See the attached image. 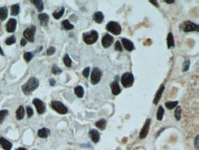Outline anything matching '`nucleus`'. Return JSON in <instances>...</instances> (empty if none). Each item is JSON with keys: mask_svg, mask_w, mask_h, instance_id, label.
<instances>
[{"mask_svg": "<svg viewBox=\"0 0 199 150\" xmlns=\"http://www.w3.org/2000/svg\"><path fill=\"white\" fill-rule=\"evenodd\" d=\"M39 87V80L36 77H30L27 83L22 86V90L26 95H29Z\"/></svg>", "mask_w": 199, "mask_h": 150, "instance_id": "nucleus-1", "label": "nucleus"}, {"mask_svg": "<svg viewBox=\"0 0 199 150\" xmlns=\"http://www.w3.org/2000/svg\"><path fill=\"white\" fill-rule=\"evenodd\" d=\"M83 39L86 44H94L98 39V33L96 31H92L89 32H85L83 35Z\"/></svg>", "mask_w": 199, "mask_h": 150, "instance_id": "nucleus-2", "label": "nucleus"}, {"mask_svg": "<svg viewBox=\"0 0 199 150\" xmlns=\"http://www.w3.org/2000/svg\"><path fill=\"white\" fill-rule=\"evenodd\" d=\"M134 83V77L131 73H125L121 77V84L125 87H130Z\"/></svg>", "mask_w": 199, "mask_h": 150, "instance_id": "nucleus-3", "label": "nucleus"}, {"mask_svg": "<svg viewBox=\"0 0 199 150\" xmlns=\"http://www.w3.org/2000/svg\"><path fill=\"white\" fill-rule=\"evenodd\" d=\"M181 29L184 32H198L199 31V26L194 22L191 21H184L181 25Z\"/></svg>", "mask_w": 199, "mask_h": 150, "instance_id": "nucleus-4", "label": "nucleus"}, {"mask_svg": "<svg viewBox=\"0 0 199 150\" xmlns=\"http://www.w3.org/2000/svg\"><path fill=\"white\" fill-rule=\"evenodd\" d=\"M107 29L109 32L115 35H118L119 33H121V26L118 22H115V21L108 22L107 25Z\"/></svg>", "mask_w": 199, "mask_h": 150, "instance_id": "nucleus-5", "label": "nucleus"}, {"mask_svg": "<svg viewBox=\"0 0 199 150\" xmlns=\"http://www.w3.org/2000/svg\"><path fill=\"white\" fill-rule=\"evenodd\" d=\"M35 32H36V27L35 26H31L30 28H28L25 29L23 35L25 37L26 41H28L30 43L34 42V37H35Z\"/></svg>", "mask_w": 199, "mask_h": 150, "instance_id": "nucleus-6", "label": "nucleus"}, {"mask_svg": "<svg viewBox=\"0 0 199 150\" xmlns=\"http://www.w3.org/2000/svg\"><path fill=\"white\" fill-rule=\"evenodd\" d=\"M101 77H102V71L98 67H94L91 73V83L93 85L97 84L101 80Z\"/></svg>", "mask_w": 199, "mask_h": 150, "instance_id": "nucleus-7", "label": "nucleus"}, {"mask_svg": "<svg viewBox=\"0 0 199 150\" xmlns=\"http://www.w3.org/2000/svg\"><path fill=\"white\" fill-rule=\"evenodd\" d=\"M51 108L55 111H57L58 113H60V114H65V113H67V111H68V110H67V108H66L61 102H60V101H51Z\"/></svg>", "mask_w": 199, "mask_h": 150, "instance_id": "nucleus-8", "label": "nucleus"}, {"mask_svg": "<svg viewBox=\"0 0 199 150\" xmlns=\"http://www.w3.org/2000/svg\"><path fill=\"white\" fill-rule=\"evenodd\" d=\"M151 122V119H147V120H146V123H145V124L143 125V127H142V129H141V133H140V138L143 139V138H145V137L148 135L149 131H150Z\"/></svg>", "mask_w": 199, "mask_h": 150, "instance_id": "nucleus-9", "label": "nucleus"}, {"mask_svg": "<svg viewBox=\"0 0 199 150\" xmlns=\"http://www.w3.org/2000/svg\"><path fill=\"white\" fill-rule=\"evenodd\" d=\"M33 104L35 105L38 113L42 114V113L45 111V110H46L45 104H44V102L41 101V100H39V99H34V100H33Z\"/></svg>", "mask_w": 199, "mask_h": 150, "instance_id": "nucleus-10", "label": "nucleus"}, {"mask_svg": "<svg viewBox=\"0 0 199 150\" xmlns=\"http://www.w3.org/2000/svg\"><path fill=\"white\" fill-rule=\"evenodd\" d=\"M113 42H114V38L109 34H106L102 38V45L105 48H108L113 43Z\"/></svg>", "mask_w": 199, "mask_h": 150, "instance_id": "nucleus-11", "label": "nucleus"}, {"mask_svg": "<svg viewBox=\"0 0 199 150\" xmlns=\"http://www.w3.org/2000/svg\"><path fill=\"white\" fill-rule=\"evenodd\" d=\"M17 27V20L15 19H10L8 22L7 23V32H14Z\"/></svg>", "mask_w": 199, "mask_h": 150, "instance_id": "nucleus-12", "label": "nucleus"}, {"mask_svg": "<svg viewBox=\"0 0 199 150\" xmlns=\"http://www.w3.org/2000/svg\"><path fill=\"white\" fill-rule=\"evenodd\" d=\"M121 42H122V43H123L124 48H125L127 51L130 52V51H133V50H134L135 47H134L133 43H132L131 41H129V40L126 39V38H123V39L121 40Z\"/></svg>", "mask_w": 199, "mask_h": 150, "instance_id": "nucleus-13", "label": "nucleus"}, {"mask_svg": "<svg viewBox=\"0 0 199 150\" xmlns=\"http://www.w3.org/2000/svg\"><path fill=\"white\" fill-rule=\"evenodd\" d=\"M0 145H1L2 148L5 150H10L12 148V144L8 140L5 139L4 137L0 138Z\"/></svg>", "mask_w": 199, "mask_h": 150, "instance_id": "nucleus-14", "label": "nucleus"}, {"mask_svg": "<svg viewBox=\"0 0 199 150\" xmlns=\"http://www.w3.org/2000/svg\"><path fill=\"white\" fill-rule=\"evenodd\" d=\"M89 136L91 138V140L94 142V143H97L99 141V139H100V135H99V133L95 130V129H92L89 131Z\"/></svg>", "mask_w": 199, "mask_h": 150, "instance_id": "nucleus-15", "label": "nucleus"}, {"mask_svg": "<svg viewBox=\"0 0 199 150\" xmlns=\"http://www.w3.org/2000/svg\"><path fill=\"white\" fill-rule=\"evenodd\" d=\"M110 87H111V90H112L113 95L117 96V95H118L121 92V88H120V87H119V85H118V83L117 81L112 82Z\"/></svg>", "mask_w": 199, "mask_h": 150, "instance_id": "nucleus-16", "label": "nucleus"}, {"mask_svg": "<svg viewBox=\"0 0 199 150\" xmlns=\"http://www.w3.org/2000/svg\"><path fill=\"white\" fill-rule=\"evenodd\" d=\"M163 91H164V85H161L160 88L158 89V91H157V93L154 97V101H153L154 104H158V102L160 101V100L161 98V95H162Z\"/></svg>", "mask_w": 199, "mask_h": 150, "instance_id": "nucleus-17", "label": "nucleus"}, {"mask_svg": "<svg viewBox=\"0 0 199 150\" xmlns=\"http://www.w3.org/2000/svg\"><path fill=\"white\" fill-rule=\"evenodd\" d=\"M39 20L42 26H46L49 22V16L45 13H41L39 15Z\"/></svg>", "mask_w": 199, "mask_h": 150, "instance_id": "nucleus-18", "label": "nucleus"}, {"mask_svg": "<svg viewBox=\"0 0 199 150\" xmlns=\"http://www.w3.org/2000/svg\"><path fill=\"white\" fill-rule=\"evenodd\" d=\"M51 134V131L48 128H41L38 131V135L41 138H47Z\"/></svg>", "mask_w": 199, "mask_h": 150, "instance_id": "nucleus-19", "label": "nucleus"}, {"mask_svg": "<svg viewBox=\"0 0 199 150\" xmlns=\"http://www.w3.org/2000/svg\"><path fill=\"white\" fill-rule=\"evenodd\" d=\"M94 20L96 22V23H102L103 20H104V15L102 12L98 11V12H95L94 14Z\"/></svg>", "mask_w": 199, "mask_h": 150, "instance_id": "nucleus-20", "label": "nucleus"}, {"mask_svg": "<svg viewBox=\"0 0 199 150\" xmlns=\"http://www.w3.org/2000/svg\"><path fill=\"white\" fill-rule=\"evenodd\" d=\"M31 3H33L35 5V7L37 8L38 11H42L43 9H44V5H43V2L41 1V0H32Z\"/></svg>", "mask_w": 199, "mask_h": 150, "instance_id": "nucleus-21", "label": "nucleus"}, {"mask_svg": "<svg viewBox=\"0 0 199 150\" xmlns=\"http://www.w3.org/2000/svg\"><path fill=\"white\" fill-rule=\"evenodd\" d=\"M25 114V111H24V107L23 106H19L17 112H16V117L18 120H22Z\"/></svg>", "mask_w": 199, "mask_h": 150, "instance_id": "nucleus-22", "label": "nucleus"}, {"mask_svg": "<svg viewBox=\"0 0 199 150\" xmlns=\"http://www.w3.org/2000/svg\"><path fill=\"white\" fill-rule=\"evenodd\" d=\"M8 9L6 7H2L0 9V20H5L8 18Z\"/></svg>", "mask_w": 199, "mask_h": 150, "instance_id": "nucleus-23", "label": "nucleus"}, {"mask_svg": "<svg viewBox=\"0 0 199 150\" xmlns=\"http://www.w3.org/2000/svg\"><path fill=\"white\" fill-rule=\"evenodd\" d=\"M63 14H64V8H61V9H59L58 10L54 11L53 14H52V16L54 17L55 19H61V18L62 17Z\"/></svg>", "mask_w": 199, "mask_h": 150, "instance_id": "nucleus-24", "label": "nucleus"}, {"mask_svg": "<svg viewBox=\"0 0 199 150\" xmlns=\"http://www.w3.org/2000/svg\"><path fill=\"white\" fill-rule=\"evenodd\" d=\"M106 125H107V121L105 119H101V120H99V121H97L95 123V126L98 127L99 129H101V130H104L106 128Z\"/></svg>", "mask_w": 199, "mask_h": 150, "instance_id": "nucleus-25", "label": "nucleus"}, {"mask_svg": "<svg viewBox=\"0 0 199 150\" xmlns=\"http://www.w3.org/2000/svg\"><path fill=\"white\" fill-rule=\"evenodd\" d=\"M75 93L77 97L79 98H83L84 97V88L81 86H77L75 88Z\"/></svg>", "mask_w": 199, "mask_h": 150, "instance_id": "nucleus-26", "label": "nucleus"}, {"mask_svg": "<svg viewBox=\"0 0 199 150\" xmlns=\"http://www.w3.org/2000/svg\"><path fill=\"white\" fill-rule=\"evenodd\" d=\"M167 46H168V48L174 47V36H173L172 32H170L168 34V37H167Z\"/></svg>", "mask_w": 199, "mask_h": 150, "instance_id": "nucleus-27", "label": "nucleus"}, {"mask_svg": "<svg viewBox=\"0 0 199 150\" xmlns=\"http://www.w3.org/2000/svg\"><path fill=\"white\" fill-rule=\"evenodd\" d=\"M61 26L63 27L64 29H66V31H69V29H74V25L71 24V23L69 22V20H67V19L62 21Z\"/></svg>", "mask_w": 199, "mask_h": 150, "instance_id": "nucleus-28", "label": "nucleus"}, {"mask_svg": "<svg viewBox=\"0 0 199 150\" xmlns=\"http://www.w3.org/2000/svg\"><path fill=\"white\" fill-rule=\"evenodd\" d=\"M63 63L67 67H71L72 66V60L70 58V56L68 54H65L63 57Z\"/></svg>", "mask_w": 199, "mask_h": 150, "instance_id": "nucleus-29", "label": "nucleus"}, {"mask_svg": "<svg viewBox=\"0 0 199 150\" xmlns=\"http://www.w3.org/2000/svg\"><path fill=\"white\" fill-rule=\"evenodd\" d=\"M19 13V5L15 4L11 7V15L12 16H17Z\"/></svg>", "mask_w": 199, "mask_h": 150, "instance_id": "nucleus-30", "label": "nucleus"}, {"mask_svg": "<svg viewBox=\"0 0 199 150\" xmlns=\"http://www.w3.org/2000/svg\"><path fill=\"white\" fill-rule=\"evenodd\" d=\"M163 114H164L163 107H162V106H159L158 111H157V119L159 120V121H161V120H162Z\"/></svg>", "mask_w": 199, "mask_h": 150, "instance_id": "nucleus-31", "label": "nucleus"}, {"mask_svg": "<svg viewBox=\"0 0 199 150\" xmlns=\"http://www.w3.org/2000/svg\"><path fill=\"white\" fill-rule=\"evenodd\" d=\"M8 110H2L0 111V124H2L3 121L5 120V118L8 116Z\"/></svg>", "mask_w": 199, "mask_h": 150, "instance_id": "nucleus-32", "label": "nucleus"}, {"mask_svg": "<svg viewBox=\"0 0 199 150\" xmlns=\"http://www.w3.org/2000/svg\"><path fill=\"white\" fill-rule=\"evenodd\" d=\"M178 105V101H167L165 103V106L167 107V109L169 110H172V109H174L175 107H177Z\"/></svg>", "mask_w": 199, "mask_h": 150, "instance_id": "nucleus-33", "label": "nucleus"}, {"mask_svg": "<svg viewBox=\"0 0 199 150\" xmlns=\"http://www.w3.org/2000/svg\"><path fill=\"white\" fill-rule=\"evenodd\" d=\"M181 112H182V109L180 106H177L176 107V110L174 111V116H175V119L177 120V121H179V120L181 119Z\"/></svg>", "mask_w": 199, "mask_h": 150, "instance_id": "nucleus-34", "label": "nucleus"}, {"mask_svg": "<svg viewBox=\"0 0 199 150\" xmlns=\"http://www.w3.org/2000/svg\"><path fill=\"white\" fill-rule=\"evenodd\" d=\"M32 58H33V53H32L27 52V53H24V59L26 60V62H29Z\"/></svg>", "mask_w": 199, "mask_h": 150, "instance_id": "nucleus-35", "label": "nucleus"}, {"mask_svg": "<svg viewBox=\"0 0 199 150\" xmlns=\"http://www.w3.org/2000/svg\"><path fill=\"white\" fill-rule=\"evenodd\" d=\"M16 43V38L15 36H10L9 38H8L6 40V44L7 45H11V44H14Z\"/></svg>", "mask_w": 199, "mask_h": 150, "instance_id": "nucleus-36", "label": "nucleus"}, {"mask_svg": "<svg viewBox=\"0 0 199 150\" xmlns=\"http://www.w3.org/2000/svg\"><path fill=\"white\" fill-rule=\"evenodd\" d=\"M51 72H52V74H54V75H59V74H61V68H59L57 66H52V68H51Z\"/></svg>", "mask_w": 199, "mask_h": 150, "instance_id": "nucleus-37", "label": "nucleus"}, {"mask_svg": "<svg viewBox=\"0 0 199 150\" xmlns=\"http://www.w3.org/2000/svg\"><path fill=\"white\" fill-rule=\"evenodd\" d=\"M189 66H190V61L189 60H185L183 64V71L184 72H186L188 69H189Z\"/></svg>", "mask_w": 199, "mask_h": 150, "instance_id": "nucleus-38", "label": "nucleus"}, {"mask_svg": "<svg viewBox=\"0 0 199 150\" xmlns=\"http://www.w3.org/2000/svg\"><path fill=\"white\" fill-rule=\"evenodd\" d=\"M115 49L118 52H122L123 48H122V45H121V43L119 41H118L116 43H115Z\"/></svg>", "mask_w": 199, "mask_h": 150, "instance_id": "nucleus-39", "label": "nucleus"}, {"mask_svg": "<svg viewBox=\"0 0 199 150\" xmlns=\"http://www.w3.org/2000/svg\"><path fill=\"white\" fill-rule=\"evenodd\" d=\"M54 53H55V48L52 47V46H51L50 48H48V50H47V52H46L47 55H52Z\"/></svg>", "mask_w": 199, "mask_h": 150, "instance_id": "nucleus-40", "label": "nucleus"}, {"mask_svg": "<svg viewBox=\"0 0 199 150\" xmlns=\"http://www.w3.org/2000/svg\"><path fill=\"white\" fill-rule=\"evenodd\" d=\"M26 110H27V113H28V118L32 117V115H33V110H32V109H31L29 106H27Z\"/></svg>", "mask_w": 199, "mask_h": 150, "instance_id": "nucleus-41", "label": "nucleus"}, {"mask_svg": "<svg viewBox=\"0 0 199 150\" xmlns=\"http://www.w3.org/2000/svg\"><path fill=\"white\" fill-rule=\"evenodd\" d=\"M89 73H90V68H89V67H86V68H85L84 71H83V76H84L85 77H88Z\"/></svg>", "mask_w": 199, "mask_h": 150, "instance_id": "nucleus-42", "label": "nucleus"}, {"mask_svg": "<svg viewBox=\"0 0 199 150\" xmlns=\"http://www.w3.org/2000/svg\"><path fill=\"white\" fill-rule=\"evenodd\" d=\"M198 140H199V135H196L194 138V147L196 150H199V144H198Z\"/></svg>", "mask_w": 199, "mask_h": 150, "instance_id": "nucleus-43", "label": "nucleus"}, {"mask_svg": "<svg viewBox=\"0 0 199 150\" xmlns=\"http://www.w3.org/2000/svg\"><path fill=\"white\" fill-rule=\"evenodd\" d=\"M26 43H27V41H26L25 39H21V42H20V44H21V46H25V45H26Z\"/></svg>", "mask_w": 199, "mask_h": 150, "instance_id": "nucleus-44", "label": "nucleus"}, {"mask_svg": "<svg viewBox=\"0 0 199 150\" xmlns=\"http://www.w3.org/2000/svg\"><path fill=\"white\" fill-rule=\"evenodd\" d=\"M150 2H151V3H152L154 6H156V7H159V5H158L157 1H153V0H150Z\"/></svg>", "mask_w": 199, "mask_h": 150, "instance_id": "nucleus-45", "label": "nucleus"}, {"mask_svg": "<svg viewBox=\"0 0 199 150\" xmlns=\"http://www.w3.org/2000/svg\"><path fill=\"white\" fill-rule=\"evenodd\" d=\"M165 2L168 3V4H173V3H174L175 1H174V0H165Z\"/></svg>", "mask_w": 199, "mask_h": 150, "instance_id": "nucleus-46", "label": "nucleus"}, {"mask_svg": "<svg viewBox=\"0 0 199 150\" xmlns=\"http://www.w3.org/2000/svg\"><path fill=\"white\" fill-rule=\"evenodd\" d=\"M50 84H51V86H54L55 85V80L54 79H51L50 80Z\"/></svg>", "mask_w": 199, "mask_h": 150, "instance_id": "nucleus-47", "label": "nucleus"}, {"mask_svg": "<svg viewBox=\"0 0 199 150\" xmlns=\"http://www.w3.org/2000/svg\"><path fill=\"white\" fill-rule=\"evenodd\" d=\"M0 54H1V55H4V52H3V50H2L1 47H0Z\"/></svg>", "mask_w": 199, "mask_h": 150, "instance_id": "nucleus-48", "label": "nucleus"}, {"mask_svg": "<svg viewBox=\"0 0 199 150\" xmlns=\"http://www.w3.org/2000/svg\"><path fill=\"white\" fill-rule=\"evenodd\" d=\"M16 150H27L26 148H23V147H19V148H18V149H16Z\"/></svg>", "mask_w": 199, "mask_h": 150, "instance_id": "nucleus-49", "label": "nucleus"}, {"mask_svg": "<svg viewBox=\"0 0 199 150\" xmlns=\"http://www.w3.org/2000/svg\"><path fill=\"white\" fill-rule=\"evenodd\" d=\"M33 150H36V149H33Z\"/></svg>", "mask_w": 199, "mask_h": 150, "instance_id": "nucleus-50", "label": "nucleus"}]
</instances>
